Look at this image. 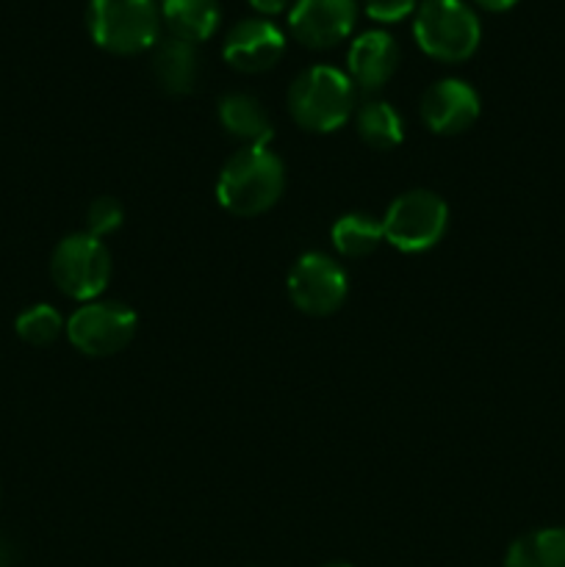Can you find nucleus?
<instances>
[{
  "instance_id": "obj_20",
  "label": "nucleus",
  "mask_w": 565,
  "mask_h": 567,
  "mask_svg": "<svg viewBox=\"0 0 565 567\" xmlns=\"http://www.w3.org/2000/svg\"><path fill=\"white\" fill-rule=\"evenodd\" d=\"M122 225V205L111 197L94 199L86 208V233L94 238L111 236Z\"/></svg>"
},
{
  "instance_id": "obj_24",
  "label": "nucleus",
  "mask_w": 565,
  "mask_h": 567,
  "mask_svg": "<svg viewBox=\"0 0 565 567\" xmlns=\"http://www.w3.org/2000/svg\"><path fill=\"white\" fill-rule=\"evenodd\" d=\"M14 563V546L6 537H0V567H11Z\"/></svg>"
},
{
  "instance_id": "obj_13",
  "label": "nucleus",
  "mask_w": 565,
  "mask_h": 567,
  "mask_svg": "<svg viewBox=\"0 0 565 567\" xmlns=\"http://www.w3.org/2000/svg\"><path fill=\"white\" fill-rule=\"evenodd\" d=\"M153 75L158 86L170 94H188L197 86L199 53L192 42L183 39H164L155 44Z\"/></svg>"
},
{
  "instance_id": "obj_19",
  "label": "nucleus",
  "mask_w": 565,
  "mask_h": 567,
  "mask_svg": "<svg viewBox=\"0 0 565 567\" xmlns=\"http://www.w3.org/2000/svg\"><path fill=\"white\" fill-rule=\"evenodd\" d=\"M14 330L31 347H48V343H53L61 336V330H66V324L55 308H50V305H33V308L22 310L17 316Z\"/></svg>"
},
{
  "instance_id": "obj_6",
  "label": "nucleus",
  "mask_w": 565,
  "mask_h": 567,
  "mask_svg": "<svg viewBox=\"0 0 565 567\" xmlns=\"http://www.w3.org/2000/svg\"><path fill=\"white\" fill-rule=\"evenodd\" d=\"M449 225V208L438 194L408 192L393 199L382 216L386 241L402 252H427L443 238Z\"/></svg>"
},
{
  "instance_id": "obj_7",
  "label": "nucleus",
  "mask_w": 565,
  "mask_h": 567,
  "mask_svg": "<svg viewBox=\"0 0 565 567\" xmlns=\"http://www.w3.org/2000/svg\"><path fill=\"white\" fill-rule=\"evenodd\" d=\"M136 327L138 319L127 305L86 302L66 321V338L89 358H109L133 341Z\"/></svg>"
},
{
  "instance_id": "obj_2",
  "label": "nucleus",
  "mask_w": 565,
  "mask_h": 567,
  "mask_svg": "<svg viewBox=\"0 0 565 567\" xmlns=\"http://www.w3.org/2000/svg\"><path fill=\"white\" fill-rule=\"evenodd\" d=\"M355 92L349 75L336 66H310L294 78L288 89V111L299 127L314 133H332L352 114Z\"/></svg>"
},
{
  "instance_id": "obj_4",
  "label": "nucleus",
  "mask_w": 565,
  "mask_h": 567,
  "mask_svg": "<svg viewBox=\"0 0 565 567\" xmlns=\"http://www.w3.org/2000/svg\"><path fill=\"white\" fill-rule=\"evenodd\" d=\"M86 28L109 53L133 55L158 42L161 11L155 0H89Z\"/></svg>"
},
{
  "instance_id": "obj_25",
  "label": "nucleus",
  "mask_w": 565,
  "mask_h": 567,
  "mask_svg": "<svg viewBox=\"0 0 565 567\" xmlns=\"http://www.w3.org/2000/svg\"><path fill=\"white\" fill-rule=\"evenodd\" d=\"M325 567H349V565H341V563H332V565H325Z\"/></svg>"
},
{
  "instance_id": "obj_16",
  "label": "nucleus",
  "mask_w": 565,
  "mask_h": 567,
  "mask_svg": "<svg viewBox=\"0 0 565 567\" xmlns=\"http://www.w3.org/2000/svg\"><path fill=\"white\" fill-rule=\"evenodd\" d=\"M504 567H565V529H537L518 537Z\"/></svg>"
},
{
  "instance_id": "obj_22",
  "label": "nucleus",
  "mask_w": 565,
  "mask_h": 567,
  "mask_svg": "<svg viewBox=\"0 0 565 567\" xmlns=\"http://www.w3.org/2000/svg\"><path fill=\"white\" fill-rule=\"evenodd\" d=\"M249 6L260 11V14H280L288 6V0H249Z\"/></svg>"
},
{
  "instance_id": "obj_1",
  "label": "nucleus",
  "mask_w": 565,
  "mask_h": 567,
  "mask_svg": "<svg viewBox=\"0 0 565 567\" xmlns=\"http://www.w3.org/2000/svg\"><path fill=\"white\" fill-rule=\"evenodd\" d=\"M286 169L266 147H244L222 166L216 197L233 216L266 214L280 199Z\"/></svg>"
},
{
  "instance_id": "obj_23",
  "label": "nucleus",
  "mask_w": 565,
  "mask_h": 567,
  "mask_svg": "<svg viewBox=\"0 0 565 567\" xmlns=\"http://www.w3.org/2000/svg\"><path fill=\"white\" fill-rule=\"evenodd\" d=\"M476 3L487 11H507V9H513L518 0H476Z\"/></svg>"
},
{
  "instance_id": "obj_15",
  "label": "nucleus",
  "mask_w": 565,
  "mask_h": 567,
  "mask_svg": "<svg viewBox=\"0 0 565 567\" xmlns=\"http://www.w3.org/2000/svg\"><path fill=\"white\" fill-rule=\"evenodd\" d=\"M161 22L183 42H205L219 25V3L216 0H161Z\"/></svg>"
},
{
  "instance_id": "obj_17",
  "label": "nucleus",
  "mask_w": 565,
  "mask_h": 567,
  "mask_svg": "<svg viewBox=\"0 0 565 567\" xmlns=\"http://www.w3.org/2000/svg\"><path fill=\"white\" fill-rule=\"evenodd\" d=\"M332 247L343 255V258H366L374 252L382 241V219H374L369 214H347L332 225Z\"/></svg>"
},
{
  "instance_id": "obj_10",
  "label": "nucleus",
  "mask_w": 565,
  "mask_h": 567,
  "mask_svg": "<svg viewBox=\"0 0 565 567\" xmlns=\"http://www.w3.org/2000/svg\"><path fill=\"white\" fill-rule=\"evenodd\" d=\"M286 50V37L280 28L264 17H249L236 22L225 37V61L238 72H266L280 61Z\"/></svg>"
},
{
  "instance_id": "obj_14",
  "label": "nucleus",
  "mask_w": 565,
  "mask_h": 567,
  "mask_svg": "<svg viewBox=\"0 0 565 567\" xmlns=\"http://www.w3.org/2000/svg\"><path fill=\"white\" fill-rule=\"evenodd\" d=\"M219 122L233 138L244 142L247 147H266L271 142V131H275L264 105L242 92L222 97Z\"/></svg>"
},
{
  "instance_id": "obj_21",
  "label": "nucleus",
  "mask_w": 565,
  "mask_h": 567,
  "mask_svg": "<svg viewBox=\"0 0 565 567\" xmlns=\"http://www.w3.org/2000/svg\"><path fill=\"white\" fill-rule=\"evenodd\" d=\"M363 9L377 22H399L419 9V0H366Z\"/></svg>"
},
{
  "instance_id": "obj_11",
  "label": "nucleus",
  "mask_w": 565,
  "mask_h": 567,
  "mask_svg": "<svg viewBox=\"0 0 565 567\" xmlns=\"http://www.w3.org/2000/svg\"><path fill=\"white\" fill-rule=\"evenodd\" d=\"M421 120L438 136H458L480 120V94L458 78L435 81L421 97Z\"/></svg>"
},
{
  "instance_id": "obj_3",
  "label": "nucleus",
  "mask_w": 565,
  "mask_h": 567,
  "mask_svg": "<svg viewBox=\"0 0 565 567\" xmlns=\"http://www.w3.org/2000/svg\"><path fill=\"white\" fill-rule=\"evenodd\" d=\"M413 37L427 55L454 64L474 55L482 25L465 0H421L415 9Z\"/></svg>"
},
{
  "instance_id": "obj_5",
  "label": "nucleus",
  "mask_w": 565,
  "mask_h": 567,
  "mask_svg": "<svg viewBox=\"0 0 565 567\" xmlns=\"http://www.w3.org/2000/svg\"><path fill=\"white\" fill-rule=\"evenodd\" d=\"M50 275L61 293L78 302H92L111 280V255L100 238L75 233L55 247L50 258Z\"/></svg>"
},
{
  "instance_id": "obj_18",
  "label": "nucleus",
  "mask_w": 565,
  "mask_h": 567,
  "mask_svg": "<svg viewBox=\"0 0 565 567\" xmlns=\"http://www.w3.org/2000/svg\"><path fill=\"white\" fill-rule=\"evenodd\" d=\"M358 133L369 147L393 150L404 138V122L399 111L386 100H369L358 111Z\"/></svg>"
},
{
  "instance_id": "obj_8",
  "label": "nucleus",
  "mask_w": 565,
  "mask_h": 567,
  "mask_svg": "<svg viewBox=\"0 0 565 567\" xmlns=\"http://www.w3.org/2000/svg\"><path fill=\"white\" fill-rule=\"evenodd\" d=\"M349 291L347 275L332 258L308 252L288 271V297L302 313L330 316L343 305Z\"/></svg>"
},
{
  "instance_id": "obj_12",
  "label": "nucleus",
  "mask_w": 565,
  "mask_h": 567,
  "mask_svg": "<svg viewBox=\"0 0 565 567\" xmlns=\"http://www.w3.org/2000/svg\"><path fill=\"white\" fill-rule=\"evenodd\" d=\"M399 64V44L388 31H363L347 53L349 81L366 92L386 86Z\"/></svg>"
},
{
  "instance_id": "obj_9",
  "label": "nucleus",
  "mask_w": 565,
  "mask_h": 567,
  "mask_svg": "<svg viewBox=\"0 0 565 567\" xmlns=\"http://www.w3.org/2000/svg\"><path fill=\"white\" fill-rule=\"evenodd\" d=\"M358 20L355 0H297L288 11V28L308 48H332L343 42Z\"/></svg>"
}]
</instances>
